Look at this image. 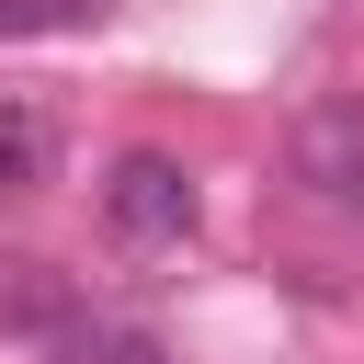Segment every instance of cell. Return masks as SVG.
Segmentation results:
<instances>
[{
	"label": "cell",
	"instance_id": "obj_5",
	"mask_svg": "<svg viewBox=\"0 0 364 364\" xmlns=\"http://www.w3.org/2000/svg\"><path fill=\"white\" fill-rule=\"evenodd\" d=\"M46 171H57V125L34 102H0V193H34Z\"/></svg>",
	"mask_w": 364,
	"mask_h": 364
},
{
	"label": "cell",
	"instance_id": "obj_4",
	"mask_svg": "<svg viewBox=\"0 0 364 364\" xmlns=\"http://www.w3.org/2000/svg\"><path fill=\"white\" fill-rule=\"evenodd\" d=\"M46 364H171V353H159V330H136V318H68V330L46 341Z\"/></svg>",
	"mask_w": 364,
	"mask_h": 364
},
{
	"label": "cell",
	"instance_id": "obj_2",
	"mask_svg": "<svg viewBox=\"0 0 364 364\" xmlns=\"http://www.w3.org/2000/svg\"><path fill=\"white\" fill-rule=\"evenodd\" d=\"M296 182H307L318 205H364V102L296 114Z\"/></svg>",
	"mask_w": 364,
	"mask_h": 364
},
{
	"label": "cell",
	"instance_id": "obj_1",
	"mask_svg": "<svg viewBox=\"0 0 364 364\" xmlns=\"http://www.w3.org/2000/svg\"><path fill=\"white\" fill-rule=\"evenodd\" d=\"M193 216H205V193H193V171H182L171 148H125V159H114V182H102V228H114L125 250H182Z\"/></svg>",
	"mask_w": 364,
	"mask_h": 364
},
{
	"label": "cell",
	"instance_id": "obj_6",
	"mask_svg": "<svg viewBox=\"0 0 364 364\" xmlns=\"http://www.w3.org/2000/svg\"><path fill=\"white\" fill-rule=\"evenodd\" d=\"M114 0H0V46L11 34H80V23H102Z\"/></svg>",
	"mask_w": 364,
	"mask_h": 364
},
{
	"label": "cell",
	"instance_id": "obj_3",
	"mask_svg": "<svg viewBox=\"0 0 364 364\" xmlns=\"http://www.w3.org/2000/svg\"><path fill=\"white\" fill-rule=\"evenodd\" d=\"M68 318H80V296H68V273H57V262H0V330L57 341Z\"/></svg>",
	"mask_w": 364,
	"mask_h": 364
}]
</instances>
